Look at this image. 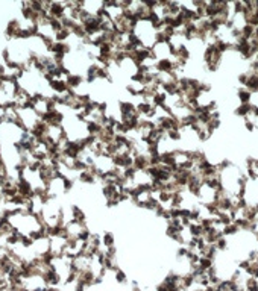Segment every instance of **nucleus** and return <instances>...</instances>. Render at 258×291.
Wrapping results in <instances>:
<instances>
[{"label": "nucleus", "instance_id": "obj_1", "mask_svg": "<svg viewBox=\"0 0 258 291\" xmlns=\"http://www.w3.org/2000/svg\"><path fill=\"white\" fill-rule=\"evenodd\" d=\"M112 243H114L112 234H105V235H103V244L108 246V247H112Z\"/></svg>", "mask_w": 258, "mask_h": 291}]
</instances>
